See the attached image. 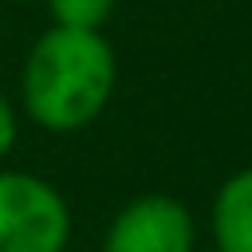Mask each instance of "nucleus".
<instances>
[{"label": "nucleus", "instance_id": "1", "mask_svg": "<svg viewBox=\"0 0 252 252\" xmlns=\"http://www.w3.org/2000/svg\"><path fill=\"white\" fill-rule=\"evenodd\" d=\"M118 59L102 32L47 28L20 67V110L47 134L87 130L110 102Z\"/></svg>", "mask_w": 252, "mask_h": 252}, {"label": "nucleus", "instance_id": "2", "mask_svg": "<svg viewBox=\"0 0 252 252\" xmlns=\"http://www.w3.org/2000/svg\"><path fill=\"white\" fill-rule=\"evenodd\" d=\"M71 205L39 173L0 169V252H63Z\"/></svg>", "mask_w": 252, "mask_h": 252}, {"label": "nucleus", "instance_id": "3", "mask_svg": "<svg viewBox=\"0 0 252 252\" xmlns=\"http://www.w3.org/2000/svg\"><path fill=\"white\" fill-rule=\"evenodd\" d=\"M197 228L189 209L169 193H142L126 201L102 236V252H193Z\"/></svg>", "mask_w": 252, "mask_h": 252}, {"label": "nucleus", "instance_id": "4", "mask_svg": "<svg viewBox=\"0 0 252 252\" xmlns=\"http://www.w3.org/2000/svg\"><path fill=\"white\" fill-rule=\"evenodd\" d=\"M209 224L217 252H252V165L220 181Z\"/></svg>", "mask_w": 252, "mask_h": 252}, {"label": "nucleus", "instance_id": "5", "mask_svg": "<svg viewBox=\"0 0 252 252\" xmlns=\"http://www.w3.org/2000/svg\"><path fill=\"white\" fill-rule=\"evenodd\" d=\"M118 0H43L55 28H79V32H102V24L114 16Z\"/></svg>", "mask_w": 252, "mask_h": 252}, {"label": "nucleus", "instance_id": "6", "mask_svg": "<svg viewBox=\"0 0 252 252\" xmlns=\"http://www.w3.org/2000/svg\"><path fill=\"white\" fill-rule=\"evenodd\" d=\"M16 138H20V114H16V102L0 91V161L16 150Z\"/></svg>", "mask_w": 252, "mask_h": 252}]
</instances>
